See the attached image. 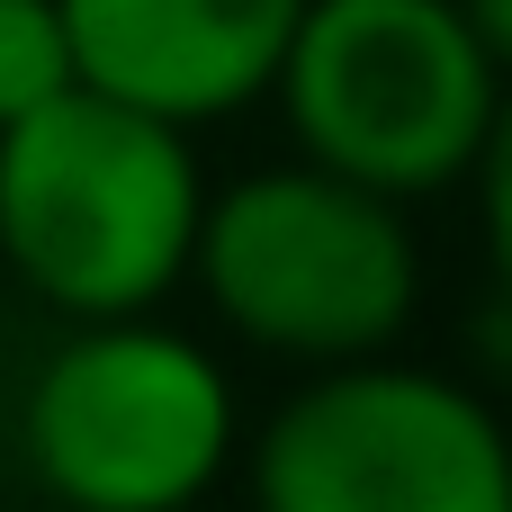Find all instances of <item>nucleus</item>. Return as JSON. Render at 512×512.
Wrapping results in <instances>:
<instances>
[{
	"label": "nucleus",
	"instance_id": "nucleus-1",
	"mask_svg": "<svg viewBox=\"0 0 512 512\" xmlns=\"http://www.w3.org/2000/svg\"><path fill=\"white\" fill-rule=\"evenodd\" d=\"M207 198L198 126L72 81L0 126V279L54 324L171 306L198 270Z\"/></svg>",
	"mask_w": 512,
	"mask_h": 512
},
{
	"label": "nucleus",
	"instance_id": "nucleus-3",
	"mask_svg": "<svg viewBox=\"0 0 512 512\" xmlns=\"http://www.w3.org/2000/svg\"><path fill=\"white\" fill-rule=\"evenodd\" d=\"M243 441L225 351L162 306L63 324L9 405L18 468L72 512H189L243 468Z\"/></svg>",
	"mask_w": 512,
	"mask_h": 512
},
{
	"label": "nucleus",
	"instance_id": "nucleus-2",
	"mask_svg": "<svg viewBox=\"0 0 512 512\" xmlns=\"http://www.w3.org/2000/svg\"><path fill=\"white\" fill-rule=\"evenodd\" d=\"M423 279L414 207L297 144L288 162L216 180L189 270L207 324L279 369L396 351L423 315Z\"/></svg>",
	"mask_w": 512,
	"mask_h": 512
},
{
	"label": "nucleus",
	"instance_id": "nucleus-7",
	"mask_svg": "<svg viewBox=\"0 0 512 512\" xmlns=\"http://www.w3.org/2000/svg\"><path fill=\"white\" fill-rule=\"evenodd\" d=\"M72 81H81V54H72L63 0H0V126L36 117Z\"/></svg>",
	"mask_w": 512,
	"mask_h": 512
},
{
	"label": "nucleus",
	"instance_id": "nucleus-9",
	"mask_svg": "<svg viewBox=\"0 0 512 512\" xmlns=\"http://www.w3.org/2000/svg\"><path fill=\"white\" fill-rule=\"evenodd\" d=\"M468 18H477V36L495 45V63L512 72V0H468Z\"/></svg>",
	"mask_w": 512,
	"mask_h": 512
},
{
	"label": "nucleus",
	"instance_id": "nucleus-8",
	"mask_svg": "<svg viewBox=\"0 0 512 512\" xmlns=\"http://www.w3.org/2000/svg\"><path fill=\"white\" fill-rule=\"evenodd\" d=\"M468 198H477V252H486V288L512 306V90H504V117L468 171Z\"/></svg>",
	"mask_w": 512,
	"mask_h": 512
},
{
	"label": "nucleus",
	"instance_id": "nucleus-4",
	"mask_svg": "<svg viewBox=\"0 0 512 512\" xmlns=\"http://www.w3.org/2000/svg\"><path fill=\"white\" fill-rule=\"evenodd\" d=\"M504 90L468 0H306L270 99L297 153L423 207L468 189Z\"/></svg>",
	"mask_w": 512,
	"mask_h": 512
},
{
	"label": "nucleus",
	"instance_id": "nucleus-5",
	"mask_svg": "<svg viewBox=\"0 0 512 512\" xmlns=\"http://www.w3.org/2000/svg\"><path fill=\"white\" fill-rule=\"evenodd\" d=\"M243 486L270 512H512V423L477 369L360 351L288 378Z\"/></svg>",
	"mask_w": 512,
	"mask_h": 512
},
{
	"label": "nucleus",
	"instance_id": "nucleus-6",
	"mask_svg": "<svg viewBox=\"0 0 512 512\" xmlns=\"http://www.w3.org/2000/svg\"><path fill=\"white\" fill-rule=\"evenodd\" d=\"M306 0H63L81 81L180 117L225 126L279 90Z\"/></svg>",
	"mask_w": 512,
	"mask_h": 512
}]
</instances>
